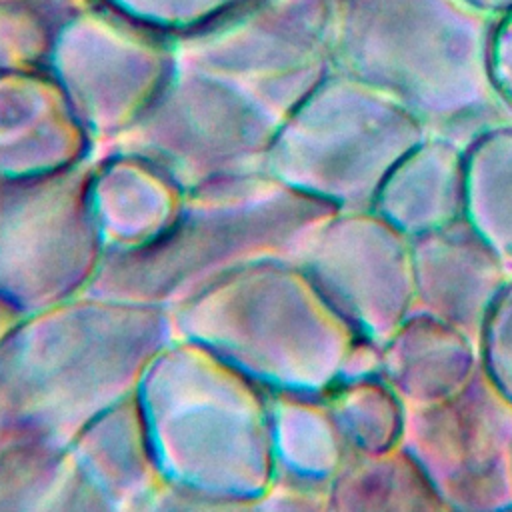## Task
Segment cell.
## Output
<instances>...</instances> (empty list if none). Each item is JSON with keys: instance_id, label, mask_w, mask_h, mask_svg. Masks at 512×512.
<instances>
[{"instance_id": "obj_1", "label": "cell", "mask_w": 512, "mask_h": 512, "mask_svg": "<svg viewBox=\"0 0 512 512\" xmlns=\"http://www.w3.org/2000/svg\"><path fill=\"white\" fill-rule=\"evenodd\" d=\"M120 16L158 32L182 38L228 16L248 0H94Z\"/></svg>"}]
</instances>
